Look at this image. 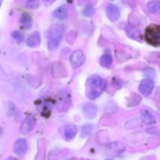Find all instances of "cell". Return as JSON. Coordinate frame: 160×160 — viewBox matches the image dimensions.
Wrapping results in <instances>:
<instances>
[{"instance_id": "8fae6325", "label": "cell", "mask_w": 160, "mask_h": 160, "mask_svg": "<svg viewBox=\"0 0 160 160\" xmlns=\"http://www.w3.org/2000/svg\"><path fill=\"white\" fill-rule=\"evenodd\" d=\"M41 42V37L40 34H39L38 31L32 33L31 34H30L28 36V38H27L26 43L27 45L31 48H34V47H37L40 45Z\"/></svg>"}, {"instance_id": "277c9868", "label": "cell", "mask_w": 160, "mask_h": 160, "mask_svg": "<svg viewBox=\"0 0 160 160\" xmlns=\"http://www.w3.org/2000/svg\"><path fill=\"white\" fill-rule=\"evenodd\" d=\"M84 61V54H83V52L80 49L74 51L70 56V62L74 68H77V67L83 65Z\"/></svg>"}, {"instance_id": "cb8c5ba5", "label": "cell", "mask_w": 160, "mask_h": 160, "mask_svg": "<svg viewBox=\"0 0 160 160\" xmlns=\"http://www.w3.org/2000/svg\"><path fill=\"white\" fill-rule=\"evenodd\" d=\"M6 160H15L13 159V158H12V157H9V158H8V159H6Z\"/></svg>"}, {"instance_id": "ffe728a7", "label": "cell", "mask_w": 160, "mask_h": 160, "mask_svg": "<svg viewBox=\"0 0 160 160\" xmlns=\"http://www.w3.org/2000/svg\"><path fill=\"white\" fill-rule=\"evenodd\" d=\"M94 12V9L92 5H88V6H86L84 9L83 11V14L85 17H90V16L93 15Z\"/></svg>"}, {"instance_id": "9a60e30c", "label": "cell", "mask_w": 160, "mask_h": 160, "mask_svg": "<svg viewBox=\"0 0 160 160\" xmlns=\"http://www.w3.org/2000/svg\"><path fill=\"white\" fill-rule=\"evenodd\" d=\"M147 8L152 13L160 14V0H152L147 3Z\"/></svg>"}, {"instance_id": "ba28073f", "label": "cell", "mask_w": 160, "mask_h": 160, "mask_svg": "<svg viewBox=\"0 0 160 160\" xmlns=\"http://www.w3.org/2000/svg\"><path fill=\"white\" fill-rule=\"evenodd\" d=\"M83 112L87 118L93 119L97 116V107L93 103H86L83 106Z\"/></svg>"}, {"instance_id": "3957f363", "label": "cell", "mask_w": 160, "mask_h": 160, "mask_svg": "<svg viewBox=\"0 0 160 160\" xmlns=\"http://www.w3.org/2000/svg\"><path fill=\"white\" fill-rule=\"evenodd\" d=\"M64 31V28L63 25L56 24V26H54L48 42V46L50 49L53 50L57 48L60 42H61V38H62Z\"/></svg>"}, {"instance_id": "7c38bea8", "label": "cell", "mask_w": 160, "mask_h": 160, "mask_svg": "<svg viewBox=\"0 0 160 160\" xmlns=\"http://www.w3.org/2000/svg\"><path fill=\"white\" fill-rule=\"evenodd\" d=\"M141 120L144 124L151 125L155 123V117L148 110H142L141 112Z\"/></svg>"}, {"instance_id": "44dd1931", "label": "cell", "mask_w": 160, "mask_h": 160, "mask_svg": "<svg viewBox=\"0 0 160 160\" xmlns=\"http://www.w3.org/2000/svg\"><path fill=\"white\" fill-rule=\"evenodd\" d=\"M12 37L17 42H19V43H21L24 41V36L20 31H13V32H12Z\"/></svg>"}, {"instance_id": "7a4b0ae2", "label": "cell", "mask_w": 160, "mask_h": 160, "mask_svg": "<svg viewBox=\"0 0 160 160\" xmlns=\"http://www.w3.org/2000/svg\"><path fill=\"white\" fill-rule=\"evenodd\" d=\"M145 40L153 46H160V26L151 24L146 28Z\"/></svg>"}, {"instance_id": "30bf717a", "label": "cell", "mask_w": 160, "mask_h": 160, "mask_svg": "<svg viewBox=\"0 0 160 160\" xmlns=\"http://www.w3.org/2000/svg\"><path fill=\"white\" fill-rule=\"evenodd\" d=\"M28 148V143L27 141L24 138L18 139L16 141L13 145V152L17 155H23L26 152Z\"/></svg>"}, {"instance_id": "d6986e66", "label": "cell", "mask_w": 160, "mask_h": 160, "mask_svg": "<svg viewBox=\"0 0 160 160\" xmlns=\"http://www.w3.org/2000/svg\"><path fill=\"white\" fill-rule=\"evenodd\" d=\"M20 23H21L22 25H24V27H27V28H29L31 27V17L28 14H23L20 18Z\"/></svg>"}, {"instance_id": "484cf974", "label": "cell", "mask_w": 160, "mask_h": 160, "mask_svg": "<svg viewBox=\"0 0 160 160\" xmlns=\"http://www.w3.org/2000/svg\"><path fill=\"white\" fill-rule=\"evenodd\" d=\"M107 160H112V159H107Z\"/></svg>"}, {"instance_id": "e0dca14e", "label": "cell", "mask_w": 160, "mask_h": 160, "mask_svg": "<svg viewBox=\"0 0 160 160\" xmlns=\"http://www.w3.org/2000/svg\"><path fill=\"white\" fill-rule=\"evenodd\" d=\"M93 129V127L91 124H86L83 127H82L81 129V136L83 138L87 137V136L90 135L91 133H92Z\"/></svg>"}, {"instance_id": "52a82bcc", "label": "cell", "mask_w": 160, "mask_h": 160, "mask_svg": "<svg viewBox=\"0 0 160 160\" xmlns=\"http://www.w3.org/2000/svg\"><path fill=\"white\" fill-rule=\"evenodd\" d=\"M154 87H155V84L152 80H144L140 84L139 91L141 94L147 96L152 93Z\"/></svg>"}, {"instance_id": "603a6c76", "label": "cell", "mask_w": 160, "mask_h": 160, "mask_svg": "<svg viewBox=\"0 0 160 160\" xmlns=\"http://www.w3.org/2000/svg\"><path fill=\"white\" fill-rule=\"evenodd\" d=\"M45 2H49V3H52L53 2H54L55 0H44Z\"/></svg>"}, {"instance_id": "9c48e42d", "label": "cell", "mask_w": 160, "mask_h": 160, "mask_svg": "<svg viewBox=\"0 0 160 160\" xmlns=\"http://www.w3.org/2000/svg\"><path fill=\"white\" fill-rule=\"evenodd\" d=\"M3 108H4L5 112L9 117L14 118V117H17L18 116V109L12 102H5L3 103Z\"/></svg>"}, {"instance_id": "6da1fadb", "label": "cell", "mask_w": 160, "mask_h": 160, "mask_svg": "<svg viewBox=\"0 0 160 160\" xmlns=\"http://www.w3.org/2000/svg\"><path fill=\"white\" fill-rule=\"evenodd\" d=\"M87 96L91 99H95L101 95L102 92L106 88V82L97 75L91 76L88 79L87 83Z\"/></svg>"}, {"instance_id": "2e32d148", "label": "cell", "mask_w": 160, "mask_h": 160, "mask_svg": "<svg viewBox=\"0 0 160 160\" xmlns=\"http://www.w3.org/2000/svg\"><path fill=\"white\" fill-rule=\"evenodd\" d=\"M113 62L112 56L110 54H104L100 57V63L102 67H110Z\"/></svg>"}, {"instance_id": "7402d4cb", "label": "cell", "mask_w": 160, "mask_h": 160, "mask_svg": "<svg viewBox=\"0 0 160 160\" xmlns=\"http://www.w3.org/2000/svg\"><path fill=\"white\" fill-rule=\"evenodd\" d=\"M7 79V74L5 72L4 69L3 68L1 65H0V80H6Z\"/></svg>"}, {"instance_id": "5b68a950", "label": "cell", "mask_w": 160, "mask_h": 160, "mask_svg": "<svg viewBox=\"0 0 160 160\" xmlns=\"http://www.w3.org/2000/svg\"><path fill=\"white\" fill-rule=\"evenodd\" d=\"M35 126V119L33 117H28L24 120L20 126V131L22 134H27L33 130Z\"/></svg>"}, {"instance_id": "4fadbf2b", "label": "cell", "mask_w": 160, "mask_h": 160, "mask_svg": "<svg viewBox=\"0 0 160 160\" xmlns=\"http://www.w3.org/2000/svg\"><path fill=\"white\" fill-rule=\"evenodd\" d=\"M77 134V128L75 125L69 124L67 125L64 128V137L67 140H71Z\"/></svg>"}, {"instance_id": "5bb4252c", "label": "cell", "mask_w": 160, "mask_h": 160, "mask_svg": "<svg viewBox=\"0 0 160 160\" xmlns=\"http://www.w3.org/2000/svg\"><path fill=\"white\" fill-rule=\"evenodd\" d=\"M55 17L60 20H64L67 17V9L66 6H61L56 8V10L53 12Z\"/></svg>"}, {"instance_id": "ac0fdd59", "label": "cell", "mask_w": 160, "mask_h": 160, "mask_svg": "<svg viewBox=\"0 0 160 160\" xmlns=\"http://www.w3.org/2000/svg\"><path fill=\"white\" fill-rule=\"evenodd\" d=\"M126 32L130 37L133 38H136L140 36V32L137 29L133 28L131 26H128L126 28Z\"/></svg>"}, {"instance_id": "d4e9b609", "label": "cell", "mask_w": 160, "mask_h": 160, "mask_svg": "<svg viewBox=\"0 0 160 160\" xmlns=\"http://www.w3.org/2000/svg\"><path fill=\"white\" fill-rule=\"evenodd\" d=\"M29 2H35L36 0H28Z\"/></svg>"}, {"instance_id": "8992f818", "label": "cell", "mask_w": 160, "mask_h": 160, "mask_svg": "<svg viewBox=\"0 0 160 160\" xmlns=\"http://www.w3.org/2000/svg\"><path fill=\"white\" fill-rule=\"evenodd\" d=\"M106 14L110 20L115 21L120 17V11H119L118 6H116L114 4H111V3H109L106 6Z\"/></svg>"}]
</instances>
